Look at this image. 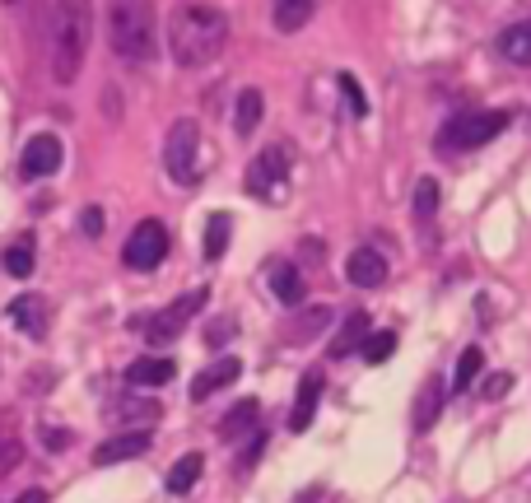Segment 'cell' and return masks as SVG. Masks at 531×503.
<instances>
[{
    "label": "cell",
    "mask_w": 531,
    "mask_h": 503,
    "mask_svg": "<svg viewBox=\"0 0 531 503\" xmlns=\"http://www.w3.org/2000/svg\"><path fill=\"white\" fill-rule=\"evenodd\" d=\"M224 42H229V19L215 5L187 0V5H177L168 14V56H173L177 66H187V70L210 66L224 52Z\"/></svg>",
    "instance_id": "1"
},
{
    "label": "cell",
    "mask_w": 531,
    "mask_h": 503,
    "mask_svg": "<svg viewBox=\"0 0 531 503\" xmlns=\"http://www.w3.org/2000/svg\"><path fill=\"white\" fill-rule=\"evenodd\" d=\"M108 42L112 52L131 61V66H145L159 56V14H154V0H108Z\"/></svg>",
    "instance_id": "2"
},
{
    "label": "cell",
    "mask_w": 531,
    "mask_h": 503,
    "mask_svg": "<svg viewBox=\"0 0 531 503\" xmlns=\"http://www.w3.org/2000/svg\"><path fill=\"white\" fill-rule=\"evenodd\" d=\"M94 33V10L89 0H56L52 10V75L56 84H75Z\"/></svg>",
    "instance_id": "3"
},
{
    "label": "cell",
    "mask_w": 531,
    "mask_h": 503,
    "mask_svg": "<svg viewBox=\"0 0 531 503\" xmlns=\"http://www.w3.org/2000/svg\"><path fill=\"white\" fill-rule=\"evenodd\" d=\"M164 168L173 182L191 187L196 177H201V126L182 117V122L168 131V145H164Z\"/></svg>",
    "instance_id": "4"
},
{
    "label": "cell",
    "mask_w": 531,
    "mask_h": 503,
    "mask_svg": "<svg viewBox=\"0 0 531 503\" xmlns=\"http://www.w3.org/2000/svg\"><path fill=\"white\" fill-rule=\"evenodd\" d=\"M289 168H294V145H289V140H275V145H266V150L252 159L247 187L257 191L261 201H280V182L289 177Z\"/></svg>",
    "instance_id": "5"
},
{
    "label": "cell",
    "mask_w": 531,
    "mask_h": 503,
    "mask_svg": "<svg viewBox=\"0 0 531 503\" xmlns=\"http://www.w3.org/2000/svg\"><path fill=\"white\" fill-rule=\"evenodd\" d=\"M504 126H508V112H471V117H452V122L443 126V145H448V150H480V145H490Z\"/></svg>",
    "instance_id": "6"
},
{
    "label": "cell",
    "mask_w": 531,
    "mask_h": 503,
    "mask_svg": "<svg viewBox=\"0 0 531 503\" xmlns=\"http://www.w3.org/2000/svg\"><path fill=\"white\" fill-rule=\"evenodd\" d=\"M164 257H168V229L159 224V219H140L136 229H131V238H126V247H122L126 271H154Z\"/></svg>",
    "instance_id": "7"
},
{
    "label": "cell",
    "mask_w": 531,
    "mask_h": 503,
    "mask_svg": "<svg viewBox=\"0 0 531 503\" xmlns=\"http://www.w3.org/2000/svg\"><path fill=\"white\" fill-rule=\"evenodd\" d=\"M205 303H210V289H191V294H182L177 303H168L164 313L154 317L150 327H145V336H150V345H168V340H177L182 331L191 327V317L201 313Z\"/></svg>",
    "instance_id": "8"
},
{
    "label": "cell",
    "mask_w": 531,
    "mask_h": 503,
    "mask_svg": "<svg viewBox=\"0 0 531 503\" xmlns=\"http://www.w3.org/2000/svg\"><path fill=\"white\" fill-rule=\"evenodd\" d=\"M61 159H66V150H61V140H56L52 131H42V136H33V140L24 145L19 173H24V177H52L56 168H61Z\"/></svg>",
    "instance_id": "9"
},
{
    "label": "cell",
    "mask_w": 531,
    "mask_h": 503,
    "mask_svg": "<svg viewBox=\"0 0 531 503\" xmlns=\"http://www.w3.org/2000/svg\"><path fill=\"white\" fill-rule=\"evenodd\" d=\"M145 452H150V429H126V434L98 443L94 462L98 466H117V462H131V457H145Z\"/></svg>",
    "instance_id": "10"
},
{
    "label": "cell",
    "mask_w": 531,
    "mask_h": 503,
    "mask_svg": "<svg viewBox=\"0 0 531 503\" xmlns=\"http://www.w3.org/2000/svg\"><path fill=\"white\" fill-rule=\"evenodd\" d=\"M317 401H322V373H317V368H308V373L299 378V396H294V410H289V429H294V434H303V429L313 424Z\"/></svg>",
    "instance_id": "11"
},
{
    "label": "cell",
    "mask_w": 531,
    "mask_h": 503,
    "mask_svg": "<svg viewBox=\"0 0 531 503\" xmlns=\"http://www.w3.org/2000/svg\"><path fill=\"white\" fill-rule=\"evenodd\" d=\"M345 275H350V285H359V289H378L382 280H387V261H382V252H373V247H354L350 261H345Z\"/></svg>",
    "instance_id": "12"
},
{
    "label": "cell",
    "mask_w": 531,
    "mask_h": 503,
    "mask_svg": "<svg viewBox=\"0 0 531 503\" xmlns=\"http://www.w3.org/2000/svg\"><path fill=\"white\" fill-rule=\"evenodd\" d=\"M238 378H243V364H238L233 354H224L215 368H201V373H196V382H191V401H205V396L224 392V387L238 382Z\"/></svg>",
    "instance_id": "13"
},
{
    "label": "cell",
    "mask_w": 531,
    "mask_h": 503,
    "mask_svg": "<svg viewBox=\"0 0 531 503\" xmlns=\"http://www.w3.org/2000/svg\"><path fill=\"white\" fill-rule=\"evenodd\" d=\"M443 378H429L420 387V396H415V410H410V420H415V434H424V429H434L438 415H443Z\"/></svg>",
    "instance_id": "14"
},
{
    "label": "cell",
    "mask_w": 531,
    "mask_h": 503,
    "mask_svg": "<svg viewBox=\"0 0 531 503\" xmlns=\"http://www.w3.org/2000/svg\"><path fill=\"white\" fill-rule=\"evenodd\" d=\"M177 378V364L164 359V354H150V359H136V364L126 368V382L131 387H164V382Z\"/></svg>",
    "instance_id": "15"
},
{
    "label": "cell",
    "mask_w": 531,
    "mask_h": 503,
    "mask_svg": "<svg viewBox=\"0 0 531 503\" xmlns=\"http://www.w3.org/2000/svg\"><path fill=\"white\" fill-rule=\"evenodd\" d=\"M10 322L19 331H28V336H42L47 331V299L42 294H19L10 303Z\"/></svg>",
    "instance_id": "16"
},
{
    "label": "cell",
    "mask_w": 531,
    "mask_h": 503,
    "mask_svg": "<svg viewBox=\"0 0 531 503\" xmlns=\"http://www.w3.org/2000/svg\"><path fill=\"white\" fill-rule=\"evenodd\" d=\"M313 14H317V0H275L271 19H275V28H280V33H299Z\"/></svg>",
    "instance_id": "17"
},
{
    "label": "cell",
    "mask_w": 531,
    "mask_h": 503,
    "mask_svg": "<svg viewBox=\"0 0 531 503\" xmlns=\"http://www.w3.org/2000/svg\"><path fill=\"white\" fill-rule=\"evenodd\" d=\"M499 52H504L513 66H531V19H522V24L499 33Z\"/></svg>",
    "instance_id": "18"
},
{
    "label": "cell",
    "mask_w": 531,
    "mask_h": 503,
    "mask_svg": "<svg viewBox=\"0 0 531 503\" xmlns=\"http://www.w3.org/2000/svg\"><path fill=\"white\" fill-rule=\"evenodd\" d=\"M224 247H229V215H224V210H215V215L205 219L201 257H205V261H219V257H224Z\"/></svg>",
    "instance_id": "19"
},
{
    "label": "cell",
    "mask_w": 531,
    "mask_h": 503,
    "mask_svg": "<svg viewBox=\"0 0 531 503\" xmlns=\"http://www.w3.org/2000/svg\"><path fill=\"white\" fill-rule=\"evenodd\" d=\"M257 415H261V406L247 396V401H238V406L224 415V424H219V438H238V434H247V429H257Z\"/></svg>",
    "instance_id": "20"
},
{
    "label": "cell",
    "mask_w": 531,
    "mask_h": 503,
    "mask_svg": "<svg viewBox=\"0 0 531 503\" xmlns=\"http://www.w3.org/2000/svg\"><path fill=\"white\" fill-rule=\"evenodd\" d=\"M261 108H266V103H261L257 89H243V94H238V108H233V131H238V136H252L261 126Z\"/></svg>",
    "instance_id": "21"
},
{
    "label": "cell",
    "mask_w": 531,
    "mask_h": 503,
    "mask_svg": "<svg viewBox=\"0 0 531 503\" xmlns=\"http://www.w3.org/2000/svg\"><path fill=\"white\" fill-rule=\"evenodd\" d=\"M364 336H368V313H350L345 327L336 331V340H331V359H345L354 345H364Z\"/></svg>",
    "instance_id": "22"
},
{
    "label": "cell",
    "mask_w": 531,
    "mask_h": 503,
    "mask_svg": "<svg viewBox=\"0 0 531 503\" xmlns=\"http://www.w3.org/2000/svg\"><path fill=\"white\" fill-rule=\"evenodd\" d=\"M201 452H187V457H177L173 471H168V494H191V485L201 480Z\"/></svg>",
    "instance_id": "23"
},
{
    "label": "cell",
    "mask_w": 531,
    "mask_h": 503,
    "mask_svg": "<svg viewBox=\"0 0 531 503\" xmlns=\"http://www.w3.org/2000/svg\"><path fill=\"white\" fill-rule=\"evenodd\" d=\"M271 289L280 303H303V275L299 266H275L271 271Z\"/></svg>",
    "instance_id": "24"
},
{
    "label": "cell",
    "mask_w": 531,
    "mask_h": 503,
    "mask_svg": "<svg viewBox=\"0 0 531 503\" xmlns=\"http://www.w3.org/2000/svg\"><path fill=\"white\" fill-rule=\"evenodd\" d=\"M480 368H485V354H480V345H466V354L457 359V378H452V387H457V392H466V387L480 378Z\"/></svg>",
    "instance_id": "25"
},
{
    "label": "cell",
    "mask_w": 531,
    "mask_h": 503,
    "mask_svg": "<svg viewBox=\"0 0 531 503\" xmlns=\"http://www.w3.org/2000/svg\"><path fill=\"white\" fill-rule=\"evenodd\" d=\"M438 215V182L434 177H420V182H415V219H434Z\"/></svg>",
    "instance_id": "26"
},
{
    "label": "cell",
    "mask_w": 531,
    "mask_h": 503,
    "mask_svg": "<svg viewBox=\"0 0 531 503\" xmlns=\"http://www.w3.org/2000/svg\"><path fill=\"white\" fill-rule=\"evenodd\" d=\"M392 354H396V331H373V336H364L368 364H382V359H392Z\"/></svg>",
    "instance_id": "27"
},
{
    "label": "cell",
    "mask_w": 531,
    "mask_h": 503,
    "mask_svg": "<svg viewBox=\"0 0 531 503\" xmlns=\"http://www.w3.org/2000/svg\"><path fill=\"white\" fill-rule=\"evenodd\" d=\"M5 271H10L14 280L33 275V247H28V243H14L10 252H5Z\"/></svg>",
    "instance_id": "28"
},
{
    "label": "cell",
    "mask_w": 531,
    "mask_h": 503,
    "mask_svg": "<svg viewBox=\"0 0 531 503\" xmlns=\"http://www.w3.org/2000/svg\"><path fill=\"white\" fill-rule=\"evenodd\" d=\"M341 94H345V108H350L354 117H364L368 98H364V89H359V80H354V75H341Z\"/></svg>",
    "instance_id": "29"
},
{
    "label": "cell",
    "mask_w": 531,
    "mask_h": 503,
    "mask_svg": "<svg viewBox=\"0 0 531 503\" xmlns=\"http://www.w3.org/2000/svg\"><path fill=\"white\" fill-rule=\"evenodd\" d=\"M19 457H24V448H19V438H0V476H10L14 466H19Z\"/></svg>",
    "instance_id": "30"
},
{
    "label": "cell",
    "mask_w": 531,
    "mask_h": 503,
    "mask_svg": "<svg viewBox=\"0 0 531 503\" xmlns=\"http://www.w3.org/2000/svg\"><path fill=\"white\" fill-rule=\"evenodd\" d=\"M513 392V373H494L490 382H485V401H499V396Z\"/></svg>",
    "instance_id": "31"
},
{
    "label": "cell",
    "mask_w": 531,
    "mask_h": 503,
    "mask_svg": "<svg viewBox=\"0 0 531 503\" xmlns=\"http://www.w3.org/2000/svg\"><path fill=\"white\" fill-rule=\"evenodd\" d=\"M80 229L89 233V238H98V233H103V210H94V205H89V210L80 215Z\"/></svg>",
    "instance_id": "32"
},
{
    "label": "cell",
    "mask_w": 531,
    "mask_h": 503,
    "mask_svg": "<svg viewBox=\"0 0 531 503\" xmlns=\"http://www.w3.org/2000/svg\"><path fill=\"white\" fill-rule=\"evenodd\" d=\"M42 438H47V448H66V443H70V434H61V429H47Z\"/></svg>",
    "instance_id": "33"
},
{
    "label": "cell",
    "mask_w": 531,
    "mask_h": 503,
    "mask_svg": "<svg viewBox=\"0 0 531 503\" xmlns=\"http://www.w3.org/2000/svg\"><path fill=\"white\" fill-rule=\"evenodd\" d=\"M261 448H266V438H257V443H252V448H247V457H243V466H247V471H252V466H257Z\"/></svg>",
    "instance_id": "34"
},
{
    "label": "cell",
    "mask_w": 531,
    "mask_h": 503,
    "mask_svg": "<svg viewBox=\"0 0 531 503\" xmlns=\"http://www.w3.org/2000/svg\"><path fill=\"white\" fill-rule=\"evenodd\" d=\"M10 503H47V490H24L19 499H10Z\"/></svg>",
    "instance_id": "35"
},
{
    "label": "cell",
    "mask_w": 531,
    "mask_h": 503,
    "mask_svg": "<svg viewBox=\"0 0 531 503\" xmlns=\"http://www.w3.org/2000/svg\"><path fill=\"white\" fill-rule=\"evenodd\" d=\"M317 499H322V490H303V494H299V499H294V503H317Z\"/></svg>",
    "instance_id": "36"
}]
</instances>
